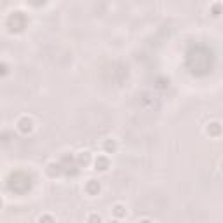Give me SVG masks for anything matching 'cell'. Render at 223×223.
I'll return each instance as SVG.
<instances>
[{
    "mask_svg": "<svg viewBox=\"0 0 223 223\" xmlns=\"http://www.w3.org/2000/svg\"><path fill=\"white\" fill-rule=\"evenodd\" d=\"M19 129H21L23 133L30 131V129H32V120H26V119H23V120L19 122Z\"/></svg>",
    "mask_w": 223,
    "mask_h": 223,
    "instance_id": "1",
    "label": "cell"
},
{
    "mask_svg": "<svg viewBox=\"0 0 223 223\" xmlns=\"http://www.w3.org/2000/svg\"><path fill=\"white\" fill-rule=\"evenodd\" d=\"M89 222H91V223H101V220H100V216H91V218H89Z\"/></svg>",
    "mask_w": 223,
    "mask_h": 223,
    "instance_id": "3",
    "label": "cell"
},
{
    "mask_svg": "<svg viewBox=\"0 0 223 223\" xmlns=\"http://www.w3.org/2000/svg\"><path fill=\"white\" fill-rule=\"evenodd\" d=\"M110 223H117V222H110Z\"/></svg>",
    "mask_w": 223,
    "mask_h": 223,
    "instance_id": "4",
    "label": "cell"
},
{
    "mask_svg": "<svg viewBox=\"0 0 223 223\" xmlns=\"http://www.w3.org/2000/svg\"><path fill=\"white\" fill-rule=\"evenodd\" d=\"M115 215H117V216H122V215H126V211H122V207L117 206V207H115Z\"/></svg>",
    "mask_w": 223,
    "mask_h": 223,
    "instance_id": "2",
    "label": "cell"
}]
</instances>
